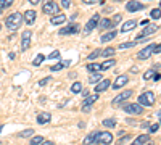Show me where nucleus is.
Instances as JSON below:
<instances>
[{
    "instance_id": "nucleus-1",
    "label": "nucleus",
    "mask_w": 161,
    "mask_h": 145,
    "mask_svg": "<svg viewBox=\"0 0 161 145\" xmlns=\"http://www.w3.org/2000/svg\"><path fill=\"white\" fill-rule=\"evenodd\" d=\"M21 23H23V15L21 13H11V15H8L7 16V20H5V24H7V28L10 29V31H16V29H19V26H21Z\"/></svg>"
},
{
    "instance_id": "nucleus-2",
    "label": "nucleus",
    "mask_w": 161,
    "mask_h": 145,
    "mask_svg": "<svg viewBox=\"0 0 161 145\" xmlns=\"http://www.w3.org/2000/svg\"><path fill=\"white\" fill-rule=\"evenodd\" d=\"M137 103L142 107H153L155 105V94L153 92H143V94L137 98Z\"/></svg>"
},
{
    "instance_id": "nucleus-3",
    "label": "nucleus",
    "mask_w": 161,
    "mask_h": 145,
    "mask_svg": "<svg viewBox=\"0 0 161 145\" xmlns=\"http://www.w3.org/2000/svg\"><path fill=\"white\" fill-rule=\"evenodd\" d=\"M126 113L129 114H134V116H140L143 113V107L139 103H129V105H124V108H123Z\"/></svg>"
},
{
    "instance_id": "nucleus-4",
    "label": "nucleus",
    "mask_w": 161,
    "mask_h": 145,
    "mask_svg": "<svg viewBox=\"0 0 161 145\" xmlns=\"http://www.w3.org/2000/svg\"><path fill=\"white\" fill-rule=\"evenodd\" d=\"M98 23H100V15H98V13H95V15H93V16L87 21L86 28H84V34H86V36H87V34H90V32H92V31L98 26Z\"/></svg>"
},
{
    "instance_id": "nucleus-5",
    "label": "nucleus",
    "mask_w": 161,
    "mask_h": 145,
    "mask_svg": "<svg viewBox=\"0 0 161 145\" xmlns=\"http://www.w3.org/2000/svg\"><path fill=\"white\" fill-rule=\"evenodd\" d=\"M153 48H155V44H150V45L143 47L137 53V60H148L152 57V53H153Z\"/></svg>"
},
{
    "instance_id": "nucleus-6",
    "label": "nucleus",
    "mask_w": 161,
    "mask_h": 145,
    "mask_svg": "<svg viewBox=\"0 0 161 145\" xmlns=\"http://www.w3.org/2000/svg\"><path fill=\"white\" fill-rule=\"evenodd\" d=\"M44 13L45 15H52V16H55V15H58V3H55V2H45L44 3Z\"/></svg>"
},
{
    "instance_id": "nucleus-7",
    "label": "nucleus",
    "mask_w": 161,
    "mask_h": 145,
    "mask_svg": "<svg viewBox=\"0 0 161 145\" xmlns=\"http://www.w3.org/2000/svg\"><path fill=\"white\" fill-rule=\"evenodd\" d=\"M97 100H98V94H93V95L86 97V100H84V103H82V111H84V113H89L90 108H92V105L95 103Z\"/></svg>"
},
{
    "instance_id": "nucleus-8",
    "label": "nucleus",
    "mask_w": 161,
    "mask_h": 145,
    "mask_svg": "<svg viewBox=\"0 0 161 145\" xmlns=\"http://www.w3.org/2000/svg\"><path fill=\"white\" fill-rule=\"evenodd\" d=\"M158 31V26L156 24H148V26H147V28H145V31L136 39V42H139V41H142V39H145V37H148V36H153L155 32Z\"/></svg>"
},
{
    "instance_id": "nucleus-9",
    "label": "nucleus",
    "mask_w": 161,
    "mask_h": 145,
    "mask_svg": "<svg viewBox=\"0 0 161 145\" xmlns=\"http://www.w3.org/2000/svg\"><path fill=\"white\" fill-rule=\"evenodd\" d=\"M31 31H24L23 32V37H21V50L23 52H26L29 48V45H31Z\"/></svg>"
},
{
    "instance_id": "nucleus-10",
    "label": "nucleus",
    "mask_w": 161,
    "mask_h": 145,
    "mask_svg": "<svg viewBox=\"0 0 161 145\" xmlns=\"http://www.w3.org/2000/svg\"><path fill=\"white\" fill-rule=\"evenodd\" d=\"M97 142H98V143H103V145H110V143L113 142V136H111L110 132H98Z\"/></svg>"
},
{
    "instance_id": "nucleus-11",
    "label": "nucleus",
    "mask_w": 161,
    "mask_h": 145,
    "mask_svg": "<svg viewBox=\"0 0 161 145\" xmlns=\"http://www.w3.org/2000/svg\"><path fill=\"white\" fill-rule=\"evenodd\" d=\"M126 10L130 11V13L140 11V10H143V5L140 2H137V0H130V2H127V5H126Z\"/></svg>"
},
{
    "instance_id": "nucleus-12",
    "label": "nucleus",
    "mask_w": 161,
    "mask_h": 145,
    "mask_svg": "<svg viewBox=\"0 0 161 145\" xmlns=\"http://www.w3.org/2000/svg\"><path fill=\"white\" fill-rule=\"evenodd\" d=\"M77 31H79V26L77 24H69V26H66V28L60 29L58 34L60 36H68V34H76Z\"/></svg>"
},
{
    "instance_id": "nucleus-13",
    "label": "nucleus",
    "mask_w": 161,
    "mask_h": 145,
    "mask_svg": "<svg viewBox=\"0 0 161 145\" xmlns=\"http://www.w3.org/2000/svg\"><path fill=\"white\" fill-rule=\"evenodd\" d=\"M130 97H132V90H124L123 94H119L116 98H113V105H119V103H123L124 100H127Z\"/></svg>"
},
{
    "instance_id": "nucleus-14",
    "label": "nucleus",
    "mask_w": 161,
    "mask_h": 145,
    "mask_svg": "<svg viewBox=\"0 0 161 145\" xmlns=\"http://www.w3.org/2000/svg\"><path fill=\"white\" fill-rule=\"evenodd\" d=\"M127 81H129V77H127V76H123V74L118 76V77H116V81L113 82V89H114V90L121 89L123 86H126V84H127Z\"/></svg>"
},
{
    "instance_id": "nucleus-15",
    "label": "nucleus",
    "mask_w": 161,
    "mask_h": 145,
    "mask_svg": "<svg viewBox=\"0 0 161 145\" xmlns=\"http://www.w3.org/2000/svg\"><path fill=\"white\" fill-rule=\"evenodd\" d=\"M36 11L34 10H28V11H24V15H23V21L26 23V24H32L34 21H36Z\"/></svg>"
},
{
    "instance_id": "nucleus-16",
    "label": "nucleus",
    "mask_w": 161,
    "mask_h": 145,
    "mask_svg": "<svg viewBox=\"0 0 161 145\" xmlns=\"http://www.w3.org/2000/svg\"><path fill=\"white\" fill-rule=\"evenodd\" d=\"M50 120H52V114H50V113H40V114L37 116V123H39L40 126L48 124V123H50Z\"/></svg>"
},
{
    "instance_id": "nucleus-17",
    "label": "nucleus",
    "mask_w": 161,
    "mask_h": 145,
    "mask_svg": "<svg viewBox=\"0 0 161 145\" xmlns=\"http://www.w3.org/2000/svg\"><path fill=\"white\" fill-rule=\"evenodd\" d=\"M110 87V81L108 79H103V81H100V82H97V86H95V94H100V92H105L106 89Z\"/></svg>"
},
{
    "instance_id": "nucleus-18",
    "label": "nucleus",
    "mask_w": 161,
    "mask_h": 145,
    "mask_svg": "<svg viewBox=\"0 0 161 145\" xmlns=\"http://www.w3.org/2000/svg\"><path fill=\"white\" fill-rule=\"evenodd\" d=\"M66 21V16L63 15V13H58V15H55V16H52V20H50V23L53 24V26H58V24H63Z\"/></svg>"
},
{
    "instance_id": "nucleus-19",
    "label": "nucleus",
    "mask_w": 161,
    "mask_h": 145,
    "mask_svg": "<svg viewBox=\"0 0 161 145\" xmlns=\"http://www.w3.org/2000/svg\"><path fill=\"white\" fill-rule=\"evenodd\" d=\"M97 136H98V131H95V132H90L86 139H84V145H92L93 142H97Z\"/></svg>"
},
{
    "instance_id": "nucleus-20",
    "label": "nucleus",
    "mask_w": 161,
    "mask_h": 145,
    "mask_svg": "<svg viewBox=\"0 0 161 145\" xmlns=\"http://www.w3.org/2000/svg\"><path fill=\"white\" fill-rule=\"evenodd\" d=\"M136 26H137V23L136 21H134V20H130V21H126L123 26H121V31H123V32H127V31H132L134 28H136Z\"/></svg>"
},
{
    "instance_id": "nucleus-21",
    "label": "nucleus",
    "mask_w": 161,
    "mask_h": 145,
    "mask_svg": "<svg viewBox=\"0 0 161 145\" xmlns=\"http://www.w3.org/2000/svg\"><path fill=\"white\" fill-rule=\"evenodd\" d=\"M114 23H113V20H110V18H105V20H102V23H100V28L102 29H113L114 28Z\"/></svg>"
},
{
    "instance_id": "nucleus-22",
    "label": "nucleus",
    "mask_w": 161,
    "mask_h": 145,
    "mask_svg": "<svg viewBox=\"0 0 161 145\" xmlns=\"http://www.w3.org/2000/svg\"><path fill=\"white\" fill-rule=\"evenodd\" d=\"M69 64H71V60H64V61H61V63L53 64V66H52V71H60L61 68H64V66H69Z\"/></svg>"
},
{
    "instance_id": "nucleus-23",
    "label": "nucleus",
    "mask_w": 161,
    "mask_h": 145,
    "mask_svg": "<svg viewBox=\"0 0 161 145\" xmlns=\"http://www.w3.org/2000/svg\"><path fill=\"white\" fill-rule=\"evenodd\" d=\"M118 34H116V31H110V32H106V34H103L102 36V42H110V41H113V39L116 37Z\"/></svg>"
},
{
    "instance_id": "nucleus-24",
    "label": "nucleus",
    "mask_w": 161,
    "mask_h": 145,
    "mask_svg": "<svg viewBox=\"0 0 161 145\" xmlns=\"http://www.w3.org/2000/svg\"><path fill=\"white\" fill-rule=\"evenodd\" d=\"M148 140H150V137H148V136H140V137H137L136 140H134L130 145H143V143H147Z\"/></svg>"
},
{
    "instance_id": "nucleus-25",
    "label": "nucleus",
    "mask_w": 161,
    "mask_h": 145,
    "mask_svg": "<svg viewBox=\"0 0 161 145\" xmlns=\"http://www.w3.org/2000/svg\"><path fill=\"white\" fill-rule=\"evenodd\" d=\"M87 71H92V73H98V71H102V64H98V63H89L87 64Z\"/></svg>"
},
{
    "instance_id": "nucleus-26",
    "label": "nucleus",
    "mask_w": 161,
    "mask_h": 145,
    "mask_svg": "<svg viewBox=\"0 0 161 145\" xmlns=\"http://www.w3.org/2000/svg\"><path fill=\"white\" fill-rule=\"evenodd\" d=\"M31 136H34V129H24V131H21V132L18 134L19 139H23V137H31Z\"/></svg>"
},
{
    "instance_id": "nucleus-27",
    "label": "nucleus",
    "mask_w": 161,
    "mask_h": 145,
    "mask_svg": "<svg viewBox=\"0 0 161 145\" xmlns=\"http://www.w3.org/2000/svg\"><path fill=\"white\" fill-rule=\"evenodd\" d=\"M71 92H73V94H80V92H82V84H80V82H74L71 86Z\"/></svg>"
},
{
    "instance_id": "nucleus-28",
    "label": "nucleus",
    "mask_w": 161,
    "mask_h": 145,
    "mask_svg": "<svg viewBox=\"0 0 161 145\" xmlns=\"http://www.w3.org/2000/svg\"><path fill=\"white\" fill-rule=\"evenodd\" d=\"M114 60H106V61H103L102 63V71H105V70H110L111 66H114Z\"/></svg>"
},
{
    "instance_id": "nucleus-29",
    "label": "nucleus",
    "mask_w": 161,
    "mask_h": 145,
    "mask_svg": "<svg viewBox=\"0 0 161 145\" xmlns=\"http://www.w3.org/2000/svg\"><path fill=\"white\" fill-rule=\"evenodd\" d=\"M100 81H102V74H100V73L90 74V77H89V82H90V84H95V82H100Z\"/></svg>"
},
{
    "instance_id": "nucleus-30",
    "label": "nucleus",
    "mask_w": 161,
    "mask_h": 145,
    "mask_svg": "<svg viewBox=\"0 0 161 145\" xmlns=\"http://www.w3.org/2000/svg\"><path fill=\"white\" fill-rule=\"evenodd\" d=\"M103 126L113 129V127H116V120H113V118H111V120H105V121H103Z\"/></svg>"
},
{
    "instance_id": "nucleus-31",
    "label": "nucleus",
    "mask_w": 161,
    "mask_h": 145,
    "mask_svg": "<svg viewBox=\"0 0 161 145\" xmlns=\"http://www.w3.org/2000/svg\"><path fill=\"white\" fill-rule=\"evenodd\" d=\"M150 16H152L153 20L161 18V10H159V8H153V10H152V13H150Z\"/></svg>"
},
{
    "instance_id": "nucleus-32",
    "label": "nucleus",
    "mask_w": 161,
    "mask_h": 145,
    "mask_svg": "<svg viewBox=\"0 0 161 145\" xmlns=\"http://www.w3.org/2000/svg\"><path fill=\"white\" fill-rule=\"evenodd\" d=\"M44 142V137L42 136H36L31 139V145H39V143H42Z\"/></svg>"
},
{
    "instance_id": "nucleus-33",
    "label": "nucleus",
    "mask_w": 161,
    "mask_h": 145,
    "mask_svg": "<svg viewBox=\"0 0 161 145\" xmlns=\"http://www.w3.org/2000/svg\"><path fill=\"white\" fill-rule=\"evenodd\" d=\"M13 5V0H0V8H8Z\"/></svg>"
},
{
    "instance_id": "nucleus-34",
    "label": "nucleus",
    "mask_w": 161,
    "mask_h": 145,
    "mask_svg": "<svg viewBox=\"0 0 161 145\" xmlns=\"http://www.w3.org/2000/svg\"><path fill=\"white\" fill-rule=\"evenodd\" d=\"M100 53H102V50H100V48H97V50H93L92 53H90V55L87 57V60H95V58H97V57H98Z\"/></svg>"
},
{
    "instance_id": "nucleus-35",
    "label": "nucleus",
    "mask_w": 161,
    "mask_h": 145,
    "mask_svg": "<svg viewBox=\"0 0 161 145\" xmlns=\"http://www.w3.org/2000/svg\"><path fill=\"white\" fill-rule=\"evenodd\" d=\"M100 55H103V57H111V55H114V48H106V50H103Z\"/></svg>"
},
{
    "instance_id": "nucleus-36",
    "label": "nucleus",
    "mask_w": 161,
    "mask_h": 145,
    "mask_svg": "<svg viewBox=\"0 0 161 145\" xmlns=\"http://www.w3.org/2000/svg\"><path fill=\"white\" fill-rule=\"evenodd\" d=\"M44 60H45V57H44L42 53H39V55L36 57V60H34V64H36V66H39V64H40V63H42Z\"/></svg>"
},
{
    "instance_id": "nucleus-37",
    "label": "nucleus",
    "mask_w": 161,
    "mask_h": 145,
    "mask_svg": "<svg viewBox=\"0 0 161 145\" xmlns=\"http://www.w3.org/2000/svg\"><path fill=\"white\" fill-rule=\"evenodd\" d=\"M130 47H136V42H124V44L119 45L121 50H123V48H130Z\"/></svg>"
},
{
    "instance_id": "nucleus-38",
    "label": "nucleus",
    "mask_w": 161,
    "mask_h": 145,
    "mask_svg": "<svg viewBox=\"0 0 161 145\" xmlns=\"http://www.w3.org/2000/svg\"><path fill=\"white\" fill-rule=\"evenodd\" d=\"M47 58H48V60H53V58H60V52H58V50H53V52H52V53H50Z\"/></svg>"
},
{
    "instance_id": "nucleus-39",
    "label": "nucleus",
    "mask_w": 161,
    "mask_h": 145,
    "mask_svg": "<svg viewBox=\"0 0 161 145\" xmlns=\"http://www.w3.org/2000/svg\"><path fill=\"white\" fill-rule=\"evenodd\" d=\"M98 2H102V0H82V3H86V5H92V3H98Z\"/></svg>"
},
{
    "instance_id": "nucleus-40",
    "label": "nucleus",
    "mask_w": 161,
    "mask_h": 145,
    "mask_svg": "<svg viewBox=\"0 0 161 145\" xmlns=\"http://www.w3.org/2000/svg\"><path fill=\"white\" fill-rule=\"evenodd\" d=\"M148 129H150V132L153 134V132H156V131L159 129V124H152V126H150Z\"/></svg>"
},
{
    "instance_id": "nucleus-41",
    "label": "nucleus",
    "mask_w": 161,
    "mask_h": 145,
    "mask_svg": "<svg viewBox=\"0 0 161 145\" xmlns=\"http://www.w3.org/2000/svg\"><path fill=\"white\" fill-rule=\"evenodd\" d=\"M153 73H155V71H148V73L143 76V79H147V81H148V79H153V76H155Z\"/></svg>"
},
{
    "instance_id": "nucleus-42",
    "label": "nucleus",
    "mask_w": 161,
    "mask_h": 145,
    "mask_svg": "<svg viewBox=\"0 0 161 145\" xmlns=\"http://www.w3.org/2000/svg\"><path fill=\"white\" fill-rule=\"evenodd\" d=\"M61 5H63V8H69L71 0H61Z\"/></svg>"
},
{
    "instance_id": "nucleus-43",
    "label": "nucleus",
    "mask_w": 161,
    "mask_h": 145,
    "mask_svg": "<svg viewBox=\"0 0 161 145\" xmlns=\"http://www.w3.org/2000/svg\"><path fill=\"white\" fill-rule=\"evenodd\" d=\"M153 53H161V44H159V45H155V48H153Z\"/></svg>"
},
{
    "instance_id": "nucleus-44",
    "label": "nucleus",
    "mask_w": 161,
    "mask_h": 145,
    "mask_svg": "<svg viewBox=\"0 0 161 145\" xmlns=\"http://www.w3.org/2000/svg\"><path fill=\"white\" fill-rule=\"evenodd\" d=\"M48 81H50V77H45V79H42V81L39 82V86H45V84H47Z\"/></svg>"
},
{
    "instance_id": "nucleus-45",
    "label": "nucleus",
    "mask_w": 161,
    "mask_h": 145,
    "mask_svg": "<svg viewBox=\"0 0 161 145\" xmlns=\"http://www.w3.org/2000/svg\"><path fill=\"white\" fill-rule=\"evenodd\" d=\"M40 145H55V143H53V142H50V140H44V142L40 143Z\"/></svg>"
},
{
    "instance_id": "nucleus-46",
    "label": "nucleus",
    "mask_w": 161,
    "mask_h": 145,
    "mask_svg": "<svg viewBox=\"0 0 161 145\" xmlns=\"http://www.w3.org/2000/svg\"><path fill=\"white\" fill-rule=\"evenodd\" d=\"M142 127H143V129H148V127H150V123H142Z\"/></svg>"
},
{
    "instance_id": "nucleus-47",
    "label": "nucleus",
    "mask_w": 161,
    "mask_h": 145,
    "mask_svg": "<svg viewBox=\"0 0 161 145\" xmlns=\"http://www.w3.org/2000/svg\"><path fill=\"white\" fill-rule=\"evenodd\" d=\"M159 77H161V74H159V73H156V74L153 76V79H155V81H158V79H159Z\"/></svg>"
},
{
    "instance_id": "nucleus-48",
    "label": "nucleus",
    "mask_w": 161,
    "mask_h": 145,
    "mask_svg": "<svg viewBox=\"0 0 161 145\" xmlns=\"http://www.w3.org/2000/svg\"><path fill=\"white\" fill-rule=\"evenodd\" d=\"M127 139H129V137H123V139H119V143H124Z\"/></svg>"
},
{
    "instance_id": "nucleus-49",
    "label": "nucleus",
    "mask_w": 161,
    "mask_h": 145,
    "mask_svg": "<svg viewBox=\"0 0 161 145\" xmlns=\"http://www.w3.org/2000/svg\"><path fill=\"white\" fill-rule=\"evenodd\" d=\"M29 2H31V3H32V5H37V3H39V2H40V0H29Z\"/></svg>"
},
{
    "instance_id": "nucleus-50",
    "label": "nucleus",
    "mask_w": 161,
    "mask_h": 145,
    "mask_svg": "<svg viewBox=\"0 0 161 145\" xmlns=\"http://www.w3.org/2000/svg\"><path fill=\"white\" fill-rule=\"evenodd\" d=\"M2 129H3V124H0V132H2Z\"/></svg>"
},
{
    "instance_id": "nucleus-51",
    "label": "nucleus",
    "mask_w": 161,
    "mask_h": 145,
    "mask_svg": "<svg viewBox=\"0 0 161 145\" xmlns=\"http://www.w3.org/2000/svg\"><path fill=\"white\" fill-rule=\"evenodd\" d=\"M113 2H123V0H113Z\"/></svg>"
},
{
    "instance_id": "nucleus-52",
    "label": "nucleus",
    "mask_w": 161,
    "mask_h": 145,
    "mask_svg": "<svg viewBox=\"0 0 161 145\" xmlns=\"http://www.w3.org/2000/svg\"><path fill=\"white\" fill-rule=\"evenodd\" d=\"M0 13H2V8H0Z\"/></svg>"
},
{
    "instance_id": "nucleus-53",
    "label": "nucleus",
    "mask_w": 161,
    "mask_h": 145,
    "mask_svg": "<svg viewBox=\"0 0 161 145\" xmlns=\"http://www.w3.org/2000/svg\"><path fill=\"white\" fill-rule=\"evenodd\" d=\"M159 120H161V116H159Z\"/></svg>"
}]
</instances>
